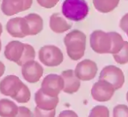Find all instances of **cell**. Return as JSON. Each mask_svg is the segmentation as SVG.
Masks as SVG:
<instances>
[{"label":"cell","instance_id":"1","mask_svg":"<svg viewBox=\"0 0 128 117\" xmlns=\"http://www.w3.org/2000/svg\"><path fill=\"white\" fill-rule=\"evenodd\" d=\"M0 93L18 103H27L31 99L29 88L14 75H8L0 81Z\"/></svg>","mask_w":128,"mask_h":117},{"label":"cell","instance_id":"2","mask_svg":"<svg viewBox=\"0 0 128 117\" xmlns=\"http://www.w3.org/2000/svg\"><path fill=\"white\" fill-rule=\"evenodd\" d=\"M68 56L72 60H79L85 55L86 49V35L80 30H73L64 38Z\"/></svg>","mask_w":128,"mask_h":117},{"label":"cell","instance_id":"3","mask_svg":"<svg viewBox=\"0 0 128 117\" xmlns=\"http://www.w3.org/2000/svg\"><path fill=\"white\" fill-rule=\"evenodd\" d=\"M62 13L68 20L81 22L89 13V6L86 0H64L62 4Z\"/></svg>","mask_w":128,"mask_h":117},{"label":"cell","instance_id":"4","mask_svg":"<svg viewBox=\"0 0 128 117\" xmlns=\"http://www.w3.org/2000/svg\"><path fill=\"white\" fill-rule=\"evenodd\" d=\"M92 49L100 55L111 54L112 39L110 32L103 30H95L92 32L89 37Z\"/></svg>","mask_w":128,"mask_h":117},{"label":"cell","instance_id":"5","mask_svg":"<svg viewBox=\"0 0 128 117\" xmlns=\"http://www.w3.org/2000/svg\"><path fill=\"white\" fill-rule=\"evenodd\" d=\"M38 58L44 66L56 67L62 63L64 55L58 46L54 45H46L39 49Z\"/></svg>","mask_w":128,"mask_h":117},{"label":"cell","instance_id":"6","mask_svg":"<svg viewBox=\"0 0 128 117\" xmlns=\"http://www.w3.org/2000/svg\"><path fill=\"white\" fill-rule=\"evenodd\" d=\"M99 79H103L110 82L115 87L116 90L121 89L124 86L125 81L123 71L114 65H109L104 67L100 73Z\"/></svg>","mask_w":128,"mask_h":117},{"label":"cell","instance_id":"7","mask_svg":"<svg viewBox=\"0 0 128 117\" xmlns=\"http://www.w3.org/2000/svg\"><path fill=\"white\" fill-rule=\"evenodd\" d=\"M115 92V87L110 82L99 79L93 84L91 94L94 100L99 102H106L112 98Z\"/></svg>","mask_w":128,"mask_h":117},{"label":"cell","instance_id":"8","mask_svg":"<svg viewBox=\"0 0 128 117\" xmlns=\"http://www.w3.org/2000/svg\"><path fill=\"white\" fill-rule=\"evenodd\" d=\"M41 90L44 93L56 97L64 89V80L57 74H49L44 77L41 83Z\"/></svg>","mask_w":128,"mask_h":117},{"label":"cell","instance_id":"9","mask_svg":"<svg viewBox=\"0 0 128 117\" xmlns=\"http://www.w3.org/2000/svg\"><path fill=\"white\" fill-rule=\"evenodd\" d=\"M6 30L12 37L24 38L30 36L28 25L24 17H14L10 19L6 24Z\"/></svg>","mask_w":128,"mask_h":117},{"label":"cell","instance_id":"10","mask_svg":"<svg viewBox=\"0 0 128 117\" xmlns=\"http://www.w3.org/2000/svg\"><path fill=\"white\" fill-rule=\"evenodd\" d=\"M76 76L83 81H88L95 78L98 68L97 63L89 59H85L79 62L74 70Z\"/></svg>","mask_w":128,"mask_h":117},{"label":"cell","instance_id":"11","mask_svg":"<svg viewBox=\"0 0 128 117\" xmlns=\"http://www.w3.org/2000/svg\"><path fill=\"white\" fill-rule=\"evenodd\" d=\"M33 0H2V12L7 16H12L31 8Z\"/></svg>","mask_w":128,"mask_h":117},{"label":"cell","instance_id":"12","mask_svg":"<svg viewBox=\"0 0 128 117\" xmlns=\"http://www.w3.org/2000/svg\"><path fill=\"white\" fill-rule=\"evenodd\" d=\"M21 67L22 76L28 83L38 82L44 75V67L34 60L26 63Z\"/></svg>","mask_w":128,"mask_h":117},{"label":"cell","instance_id":"13","mask_svg":"<svg viewBox=\"0 0 128 117\" xmlns=\"http://www.w3.org/2000/svg\"><path fill=\"white\" fill-rule=\"evenodd\" d=\"M24 51L25 43L18 40H12L5 46L4 55L6 59L19 66L22 58Z\"/></svg>","mask_w":128,"mask_h":117},{"label":"cell","instance_id":"14","mask_svg":"<svg viewBox=\"0 0 128 117\" xmlns=\"http://www.w3.org/2000/svg\"><path fill=\"white\" fill-rule=\"evenodd\" d=\"M59 102L58 96L52 97L43 93L40 88L34 93V102L36 107L44 111H52L56 108Z\"/></svg>","mask_w":128,"mask_h":117},{"label":"cell","instance_id":"15","mask_svg":"<svg viewBox=\"0 0 128 117\" xmlns=\"http://www.w3.org/2000/svg\"><path fill=\"white\" fill-rule=\"evenodd\" d=\"M61 76L64 80L63 92L68 94L76 93L81 86L80 80L76 76L73 69H67L62 72Z\"/></svg>","mask_w":128,"mask_h":117},{"label":"cell","instance_id":"16","mask_svg":"<svg viewBox=\"0 0 128 117\" xmlns=\"http://www.w3.org/2000/svg\"><path fill=\"white\" fill-rule=\"evenodd\" d=\"M50 29L56 34H62L71 29L72 25L70 24L66 18L59 13H54L50 17L49 22Z\"/></svg>","mask_w":128,"mask_h":117},{"label":"cell","instance_id":"17","mask_svg":"<svg viewBox=\"0 0 128 117\" xmlns=\"http://www.w3.org/2000/svg\"><path fill=\"white\" fill-rule=\"evenodd\" d=\"M24 18L28 22L30 36L37 35L44 29V19L39 14L31 13L25 16Z\"/></svg>","mask_w":128,"mask_h":117},{"label":"cell","instance_id":"18","mask_svg":"<svg viewBox=\"0 0 128 117\" xmlns=\"http://www.w3.org/2000/svg\"><path fill=\"white\" fill-rule=\"evenodd\" d=\"M94 8L101 13L113 11L119 4L120 0H92Z\"/></svg>","mask_w":128,"mask_h":117},{"label":"cell","instance_id":"19","mask_svg":"<svg viewBox=\"0 0 128 117\" xmlns=\"http://www.w3.org/2000/svg\"><path fill=\"white\" fill-rule=\"evenodd\" d=\"M17 112L18 107L14 102L7 99H0V117H15Z\"/></svg>","mask_w":128,"mask_h":117},{"label":"cell","instance_id":"20","mask_svg":"<svg viewBox=\"0 0 128 117\" xmlns=\"http://www.w3.org/2000/svg\"><path fill=\"white\" fill-rule=\"evenodd\" d=\"M112 39V52L111 55H116L118 52L121 51L122 49L124 44V40L122 37V36L116 31H110Z\"/></svg>","mask_w":128,"mask_h":117},{"label":"cell","instance_id":"21","mask_svg":"<svg viewBox=\"0 0 128 117\" xmlns=\"http://www.w3.org/2000/svg\"><path fill=\"white\" fill-rule=\"evenodd\" d=\"M115 61L121 65H124L128 63V41H124V44L119 52L113 55Z\"/></svg>","mask_w":128,"mask_h":117},{"label":"cell","instance_id":"22","mask_svg":"<svg viewBox=\"0 0 128 117\" xmlns=\"http://www.w3.org/2000/svg\"><path fill=\"white\" fill-rule=\"evenodd\" d=\"M34 58H35V50H34V47L28 43H25L24 54H23L22 58L19 66H22L26 63L31 61V60H34Z\"/></svg>","mask_w":128,"mask_h":117},{"label":"cell","instance_id":"23","mask_svg":"<svg viewBox=\"0 0 128 117\" xmlns=\"http://www.w3.org/2000/svg\"><path fill=\"white\" fill-rule=\"evenodd\" d=\"M88 117H110V111L106 106L97 105L91 110Z\"/></svg>","mask_w":128,"mask_h":117},{"label":"cell","instance_id":"24","mask_svg":"<svg viewBox=\"0 0 128 117\" xmlns=\"http://www.w3.org/2000/svg\"><path fill=\"white\" fill-rule=\"evenodd\" d=\"M113 117H128V106L118 105L113 108Z\"/></svg>","mask_w":128,"mask_h":117},{"label":"cell","instance_id":"25","mask_svg":"<svg viewBox=\"0 0 128 117\" xmlns=\"http://www.w3.org/2000/svg\"><path fill=\"white\" fill-rule=\"evenodd\" d=\"M33 117H56V109L52 111H44L35 107Z\"/></svg>","mask_w":128,"mask_h":117},{"label":"cell","instance_id":"26","mask_svg":"<svg viewBox=\"0 0 128 117\" xmlns=\"http://www.w3.org/2000/svg\"><path fill=\"white\" fill-rule=\"evenodd\" d=\"M60 0H37L38 4L42 7L50 9L54 7Z\"/></svg>","mask_w":128,"mask_h":117},{"label":"cell","instance_id":"27","mask_svg":"<svg viewBox=\"0 0 128 117\" xmlns=\"http://www.w3.org/2000/svg\"><path fill=\"white\" fill-rule=\"evenodd\" d=\"M15 117H33V114L28 108L20 106L18 107V112Z\"/></svg>","mask_w":128,"mask_h":117},{"label":"cell","instance_id":"28","mask_svg":"<svg viewBox=\"0 0 128 117\" xmlns=\"http://www.w3.org/2000/svg\"><path fill=\"white\" fill-rule=\"evenodd\" d=\"M119 27L126 34L127 37H128V13H125L120 19Z\"/></svg>","mask_w":128,"mask_h":117},{"label":"cell","instance_id":"29","mask_svg":"<svg viewBox=\"0 0 128 117\" xmlns=\"http://www.w3.org/2000/svg\"><path fill=\"white\" fill-rule=\"evenodd\" d=\"M58 117H78V115L76 114V113H75L74 111H70V110H65V111H62V112L58 114Z\"/></svg>","mask_w":128,"mask_h":117},{"label":"cell","instance_id":"30","mask_svg":"<svg viewBox=\"0 0 128 117\" xmlns=\"http://www.w3.org/2000/svg\"><path fill=\"white\" fill-rule=\"evenodd\" d=\"M4 71H5V66L2 61H0V78L4 75Z\"/></svg>","mask_w":128,"mask_h":117},{"label":"cell","instance_id":"31","mask_svg":"<svg viewBox=\"0 0 128 117\" xmlns=\"http://www.w3.org/2000/svg\"><path fill=\"white\" fill-rule=\"evenodd\" d=\"M2 32H3V27H2V23L0 22V37L2 36Z\"/></svg>","mask_w":128,"mask_h":117},{"label":"cell","instance_id":"32","mask_svg":"<svg viewBox=\"0 0 128 117\" xmlns=\"http://www.w3.org/2000/svg\"><path fill=\"white\" fill-rule=\"evenodd\" d=\"M1 50H2V40H1V39H0V52H1Z\"/></svg>","mask_w":128,"mask_h":117},{"label":"cell","instance_id":"33","mask_svg":"<svg viewBox=\"0 0 128 117\" xmlns=\"http://www.w3.org/2000/svg\"><path fill=\"white\" fill-rule=\"evenodd\" d=\"M126 99H127V101H128V93H127V95H126Z\"/></svg>","mask_w":128,"mask_h":117}]
</instances>
